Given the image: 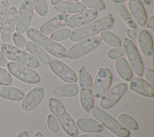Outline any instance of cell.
<instances>
[{
  "label": "cell",
  "instance_id": "39",
  "mask_svg": "<svg viewBox=\"0 0 154 137\" xmlns=\"http://www.w3.org/2000/svg\"><path fill=\"white\" fill-rule=\"evenodd\" d=\"M128 36L135 43L137 41V32L134 29H128L126 31Z\"/></svg>",
  "mask_w": 154,
  "mask_h": 137
},
{
  "label": "cell",
  "instance_id": "21",
  "mask_svg": "<svg viewBox=\"0 0 154 137\" xmlns=\"http://www.w3.org/2000/svg\"><path fill=\"white\" fill-rule=\"evenodd\" d=\"M78 128L84 132L99 133L103 130V126L97 120L90 118H81L76 121Z\"/></svg>",
  "mask_w": 154,
  "mask_h": 137
},
{
  "label": "cell",
  "instance_id": "23",
  "mask_svg": "<svg viewBox=\"0 0 154 137\" xmlns=\"http://www.w3.org/2000/svg\"><path fill=\"white\" fill-rule=\"evenodd\" d=\"M54 9L62 13H75L82 11L86 9V7L79 2L63 1L55 5Z\"/></svg>",
  "mask_w": 154,
  "mask_h": 137
},
{
  "label": "cell",
  "instance_id": "37",
  "mask_svg": "<svg viewBox=\"0 0 154 137\" xmlns=\"http://www.w3.org/2000/svg\"><path fill=\"white\" fill-rule=\"evenodd\" d=\"M125 53V51L123 47H118L110 49L108 52V57L112 60L120 58Z\"/></svg>",
  "mask_w": 154,
  "mask_h": 137
},
{
  "label": "cell",
  "instance_id": "4",
  "mask_svg": "<svg viewBox=\"0 0 154 137\" xmlns=\"http://www.w3.org/2000/svg\"><path fill=\"white\" fill-rule=\"evenodd\" d=\"M79 84L80 90V103L85 111H90L94 105L93 80L84 67L79 70Z\"/></svg>",
  "mask_w": 154,
  "mask_h": 137
},
{
  "label": "cell",
  "instance_id": "13",
  "mask_svg": "<svg viewBox=\"0 0 154 137\" xmlns=\"http://www.w3.org/2000/svg\"><path fill=\"white\" fill-rule=\"evenodd\" d=\"M51 70L62 81L67 83H74L77 81V76L74 71L63 62L53 59L49 63Z\"/></svg>",
  "mask_w": 154,
  "mask_h": 137
},
{
  "label": "cell",
  "instance_id": "30",
  "mask_svg": "<svg viewBox=\"0 0 154 137\" xmlns=\"http://www.w3.org/2000/svg\"><path fill=\"white\" fill-rule=\"evenodd\" d=\"M32 5L38 16L45 17L47 15L48 8L45 0H32Z\"/></svg>",
  "mask_w": 154,
  "mask_h": 137
},
{
  "label": "cell",
  "instance_id": "15",
  "mask_svg": "<svg viewBox=\"0 0 154 137\" xmlns=\"http://www.w3.org/2000/svg\"><path fill=\"white\" fill-rule=\"evenodd\" d=\"M97 12L94 10H85L75 14L68 18L67 25L70 28H79L93 21L97 16Z\"/></svg>",
  "mask_w": 154,
  "mask_h": 137
},
{
  "label": "cell",
  "instance_id": "22",
  "mask_svg": "<svg viewBox=\"0 0 154 137\" xmlns=\"http://www.w3.org/2000/svg\"><path fill=\"white\" fill-rule=\"evenodd\" d=\"M25 96V92L16 87L10 86H0V97L7 100L20 102Z\"/></svg>",
  "mask_w": 154,
  "mask_h": 137
},
{
  "label": "cell",
  "instance_id": "33",
  "mask_svg": "<svg viewBox=\"0 0 154 137\" xmlns=\"http://www.w3.org/2000/svg\"><path fill=\"white\" fill-rule=\"evenodd\" d=\"M12 39L13 43L16 45V46L23 51H26L27 50V43L24 38V37L19 32H14L13 34Z\"/></svg>",
  "mask_w": 154,
  "mask_h": 137
},
{
  "label": "cell",
  "instance_id": "25",
  "mask_svg": "<svg viewBox=\"0 0 154 137\" xmlns=\"http://www.w3.org/2000/svg\"><path fill=\"white\" fill-rule=\"evenodd\" d=\"M115 68L120 78L126 81H130L133 73L130 65L125 58H119L116 61Z\"/></svg>",
  "mask_w": 154,
  "mask_h": 137
},
{
  "label": "cell",
  "instance_id": "38",
  "mask_svg": "<svg viewBox=\"0 0 154 137\" xmlns=\"http://www.w3.org/2000/svg\"><path fill=\"white\" fill-rule=\"evenodd\" d=\"M144 76L146 79L149 81L152 85L154 84V71L153 69L150 68H147L144 70Z\"/></svg>",
  "mask_w": 154,
  "mask_h": 137
},
{
  "label": "cell",
  "instance_id": "40",
  "mask_svg": "<svg viewBox=\"0 0 154 137\" xmlns=\"http://www.w3.org/2000/svg\"><path fill=\"white\" fill-rule=\"evenodd\" d=\"M8 64V61L2 53L1 50L0 49V67H6Z\"/></svg>",
  "mask_w": 154,
  "mask_h": 137
},
{
  "label": "cell",
  "instance_id": "34",
  "mask_svg": "<svg viewBox=\"0 0 154 137\" xmlns=\"http://www.w3.org/2000/svg\"><path fill=\"white\" fill-rule=\"evenodd\" d=\"M12 83L13 78L11 74L0 67V85L10 86Z\"/></svg>",
  "mask_w": 154,
  "mask_h": 137
},
{
  "label": "cell",
  "instance_id": "47",
  "mask_svg": "<svg viewBox=\"0 0 154 137\" xmlns=\"http://www.w3.org/2000/svg\"><path fill=\"white\" fill-rule=\"evenodd\" d=\"M69 1L72 2H78L79 0H69Z\"/></svg>",
  "mask_w": 154,
  "mask_h": 137
},
{
  "label": "cell",
  "instance_id": "3",
  "mask_svg": "<svg viewBox=\"0 0 154 137\" xmlns=\"http://www.w3.org/2000/svg\"><path fill=\"white\" fill-rule=\"evenodd\" d=\"M25 32L29 39L38 44L52 55L59 58L67 57V50L64 46L43 34L37 29L29 27Z\"/></svg>",
  "mask_w": 154,
  "mask_h": 137
},
{
  "label": "cell",
  "instance_id": "36",
  "mask_svg": "<svg viewBox=\"0 0 154 137\" xmlns=\"http://www.w3.org/2000/svg\"><path fill=\"white\" fill-rule=\"evenodd\" d=\"M47 125L52 132L56 133L59 130V124L56 118L52 114H49L47 117Z\"/></svg>",
  "mask_w": 154,
  "mask_h": 137
},
{
  "label": "cell",
  "instance_id": "44",
  "mask_svg": "<svg viewBox=\"0 0 154 137\" xmlns=\"http://www.w3.org/2000/svg\"><path fill=\"white\" fill-rule=\"evenodd\" d=\"M34 137H45V135L40 132H37L35 135H34Z\"/></svg>",
  "mask_w": 154,
  "mask_h": 137
},
{
  "label": "cell",
  "instance_id": "27",
  "mask_svg": "<svg viewBox=\"0 0 154 137\" xmlns=\"http://www.w3.org/2000/svg\"><path fill=\"white\" fill-rule=\"evenodd\" d=\"M79 92V87L76 84H65L57 88L54 90V93L56 95L66 97L75 96L78 94Z\"/></svg>",
  "mask_w": 154,
  "mask_h": 137
},
{
  "label": "cell",
  "instance_id": "41",
  "mask_svg": "<svg viewBox=\"0 0 154 137\" xmlns=\"http://www.w3.org/2000/svg\"><path fill=\"white\" fill-rule=\"evenodd\" d=\"M146 25L148 28H150V29L154 28V14H152L150 17L147 22H146Z\"/></svg>",
  "mask_w": 154,
  "mask_h": 137
},
{
  "label": "cell",
  "instance_id": "8",
  "mask_svg": "<svg viewBox=\"0 0 154 137\" xmlns=\"http://www.w3.org/2000/svg\"><path fill=\"white\" fill-rule=\"evenodd\" d=\"M98 36L88 37L72 46L67 52V57L70 59H78L96 49L100 43Z\"/></svg>",
  "mask_w": 154,
  "mask_h": 137
},
{
  "label": "cell",
  "instance_id": "43",
  "mask_svg": "<svg viewBox=\"0 0 154 137\" xmlns=\"http://www.w3.org/2000/svg\"><path fill=\"white\" fill-rule=\"evenodd\" d=\"M16 137H29V135L26 131H22L18 133Z\"/></svg>",
  "mask_w": 154,
  "mask_h": 137
},
{
  "label": "cell",
  "instance_id": "20",
  "mask_svg": "<svg viewBox=\"0 0 154 137\" xmlns=\"http://www.w3.org/2000/svg\"><path fill=\"white\" fill-rule=\"evenodd\" d=\"M138 43L141 51L144 55L149 57L153 53V40L149 31L142 29L138 33L137 37Z\"/></svg>",
  "mask_w": 154,
  "mask_h": 137
},
{
  "label": "cell",
  "instance_id": "10",
  "mask_svg": "<svg viewBox=\"0 0 154 137\" xmlns=\"http://www.w3.org/2000/svg\"><path fill=\"white\" fill-rule=\"evenodd\" d=\"M123 46L124 51L134 73L140 77L143 76L144 65L135 44L131 40L125 38L123 40Z\"/></svg>",
  "mask_w": 154,
  "mask_h": 137
},
{
  "label": "cell",
  "instance_id": "16",
  "mask_svg": "<svg viewBox=\"0 0 154 137\" xmlns=\"http://www.w3.org/2000/svg\"><path fill=\"white\" fill-rule=\"evenodd\" d=\"M17 10L14 7H10L7 11L1 32V38L4 42H8L11 39L16 25Z\"/></svg>",
  "mask_w": 154,
  "mask_h": 137
},
{
  "label": "cell",
  "instance_id": "26",
  "mask_svg": "<svg viewBox=\"0 0 154 137\" xmlns=\"http://www.w3.org/2000/svg\"><path fill=\"white\" fill-rule=\"evenodd\" d=\"M114 8L119 16L129 28L134 29H136L137 28L136 23L134 20L128 10L123 4L120 3H116L114 4Z\"/></svg>",
  "mask_w": 154,
  "mask_h": 137
},
{
  "label": "cell",
  "instance_id": "32",
  "mask_svg": "<svg viewBox=\"0 0 154 137\" xmlns=\"http://www.w3.org/2000/svg\"><path fill=\"white\" fill-rule=\"evenodd\" d=\"M81 1L85 7L96 11L104 10L106 7L102 0H81Z\"/></svg>",
  "mask_w": 154,
  "mask_h": 137
},
{
  "label": "cell",
  "instance_id": "29",
  "mask_svg": "<svg viewBox=\"0 0 154 137\" xmlns=\"http://www.w3.org/2000/svg\"><path fill=\"white\" fill-rule=\"evenodd\" d=\"M118 120L121 124H123L130 130H136L138 129V124L137 122L129 115L124 113L122 114L119 116Z\"/></svg>",
  "mask_w": 154,
  "mask_h": 137
},
{
  "label": "cell",
  "instance_id": "2",
  "mask_svg": "<svg viewBox=\"0 0 154 137\" xmlns=\"http://www.w3.org/2000/svg\"><path fill=\"white\" fill-rule=\"evenodd\" d=\"M49 108L66 134L71 137L78 136L79 132L76 123L69 115L63 103L59 99L51 98L49 101Z\"/></svg>",
  "mask_w": 154,
  "mask_h": 137
},
{
  "label": "cell",
  "instance_id": "24",
  "mask_svg": "<svg viewBox=\"0 0 154 137\" xmlns=\"http://www.w3.org/2000/svg\"><path fill=\"white\" fill-rule=\"evenodd\" d=\"M27 50L36 59L42 63L48 65L51 62V58L45 50L37 43L29 41L27 43Z\"/></svg>",
  "mask_w": 154,
  "mask_h": 137
},
{
  "label": "cell",
  "instance_id": "28",
  "mask_svg": "<svg viewBox=\"0 0 154 137\" xmlns=\"http://www.w3.org/2000/svg\"><path fill=\"white\" fill-rule=\"evenodd\" d=\"M100 37L105 43L111 46L118 47L122 46L120 39L112 32L108 31H103L100 34Z\"/></svg>",
  "mask_w": 154,
  "mask_h": 137
},
{
  "label": "cell",
  "instance_id": "11",
  "mask_svg": "<svg viewBox=\"0 0 154 137\" xmlns=\"http://www.w3.org/2000/svg\"><path fill=\"white\" fill-rule=\"evenodd\" d=\"M33 15V5L31 0H23L19 7L15 29L17 32L23 33L29 28Z\"/></svg>",
  "mask_w": 154,
  "mask_h": 137
},
{
  "label": "cell",
  "instance_id": "18",
  "mask_svg": "<svg viewBox=\"0 0 154 137\" xmlns=\"http://www.w3.org/2000/svg\"><path fill=\"white\" fill-rule=\"evenodd\" d=\"M131 90L135 93L144 97H154V87L149 82L140 78H134L130 80Z\"/></svg>",
  "mask_w": 154,
  "mask_h": 137
},
{
  "label": "cell",
  "instance_id": "1",
  "mask_svg": "<svg viewBox=\"0 0 154 137\" xmlns=\"http://www.w3.org/2000/svg\"><path fill=\"white\" fill-rule=\"evenodd\" d=\"M114 23L112 16L108 14L97 20L73 29L69 36L73 41H78L110 29Z\"/></svg>",
  "mask_w": 154,
  "mask_h": 137
},
{
  "label": "cell",
  "instance_id": "6",
  "mask_svg": "<svg viewBox=\"0 0 154 137\" xmlns=\"http://www.w3.org/2000/svg\"><path fill=\"white\" fill-rule=\"evenodd\" d=\"M1 51L5 58L16 62L24 64L31 68H37L39 61L32 55L9 44L3 43Z\"/></svg>",
  "mask_w": 154,
  "mask_h": 137
},
{
  "label": "cell",
  "instance_id": "35",
  "mask_svg": "<svg viewBox=\"0 0 154 137\" xmlns=\"http://www.w3.org/2000/svg\"><path fill=\"white\" fill-rule=\"evenodd\" d=\"M8 7L9 2L8 0H1L0 1V34L4 21L8 10Z\"/></svg>",
  "mask_w": 154,
  "mask_h": 137
},
{
  "label": "cell",
  "instance_id": "12",
  "mask_svg": "<svg viewBox=\"0 0 154 137\" xmlns=\"http://www.w3.org/2000/svg\"><path fill=\"white\" fill-rule=\"evenodd\" d=\"M127 87V84L123 82L114 86L102 97L100 102L101 109H109L113 107L125 94Z\"/></svg>",
  "mask_w": 154,
  "mask_h": 137
},
{
  "label": "cell",
  "instance_id": "48",
  "mask_svg": "<svg viewBox=\"0 0 154 137\" xmlns=\"http://www.w3.org/2000/svg\"><path fill=\"white\" fill-rule=\"evenodd\" d=\"M1 1V0H0V1Z\"/></svg>",
  "mask_w": 154,
  "mask_h": 137
},
{
  "label": "cell",
  "instance_id": "7",
  "mask_svg": "<svg viewBox=\"0 0 154 137\" xmlns=\"http://www.w3.org/2000/svg\"><path fill=\"white\" fill-rule=\"evenodd\" d=\"M7 67L10 74L25 83L36 84L40 81L39 74L34 69L24 64L10 62Z\"/></svg>",
  "mask_w": 154,
  "mask_h": 137
},
{
  "label": "cell",
  "instance_id": "5",
  "mask_svg": "<svg viewBox=\"0 0 154 137\" xmlns=\"http://www.w3.org/2000/svg\"><path fill=\"white\" fill-rule=\"evenodd\" d=\"M91 109L93 117L115 135L118 137L129 136V130L102 109L93 106Z\"/></svg>",
  "mask_w": 154,
  "mask_h": 137
},
{
  "label": "cell",
  "instance_id": "42",
  "mask_svg": "<svg viewBox=\"0 0 154 137\" xmlns=\"http://www.w3.org/2000/svg\"><path fill=\"white\" fill-rule=\"evenodd\" d=\"M75 137H100V136L96 133H88V134H84L80 136H76Z\"/></svg>",
  "mask_w": 154,
  "mask_h": 137
},
{
  "label": "cell",
  "instance_id": "46",
  "mask_svg": "<svg viewBox=\"0 0 154 137\" xmlns=\"http://www.w3.org/2000/svg\"><path fill=\"white\" fill-rule=\"evenodd\" d=\"M127 0H111V2H114V3H121V2H123L125 1H126Z\"/></svg>",
  "mask_w": 154,
  "mask_h": 137
},
{
  "label": "cell",
  "instance_id": "19",
  "mask_svg": "<svg viewBox=\"0 0 154 137\" xmlns=\"http://www.w3.org/2000/svg\"><path fill=\"white\" fill-rule=\"evenodd\" d=\"M128 7L135 22L140 26H144L147 21V16L141 1L129 0Z\"/></svg>",
  "mask_w": 154,
  "mask_h": 137
},
{
  "label": "cell",
  "instance_id": "14",
  "mask_svg": "<svg viewBox=\"0 0 154 137\" xmlns=\"http://www.w3.org/2000/svg\"><path fill=\"white\" fill-rule=\"evenodd\" d=\"M45 91L42 87H37L31 90L25 96L21 108L25 111H31L36 108L42 101Z\"/></svg>",
  "mask_w": 154,
  "mask_h": 137
},
{
  "label": "cell",
  "instance_id": "31",
  "mask_svg": "<svg viewBox=\"0 0 154 137\" xmlns=\"http://www.w3.org/2000/svg\"><path fill=\"white\" fill-rule=\"evenodd\" d=\"M70 33L71 31L69 28H61L55 32H53L50 35V38L54 41H60L67 38L70 36Z\"/></svg>",
  "mask_w": 154,
  "mask_h": 137
},
{
  "label": "cell",
  "instance_id": "17",
  "mask_svg": "<svg viewBox=\"0 0 154 137\" xmlns=\"http://www.w3.org/2000/svg\"><path fill=\"white\" fill-rule=\"evenodd\" d=\"M69 16L66 14H59L43 23L40 27V32L45 35H49L59 28L66 25Z\"/></svg>",
  "mask_w": 154,
  "mask_h": 137
},
{
  "label": "cell",
  "instance_id": "45",
  "mask_svg": "<svg viewBox=\"0 0 154 137\" xmlns=\"http://www.w3.org/2000/svg\"><path fill=\"white\" fill-rule=\"evenodd\" d=\"M63 0H51V3L52 5H56L58 3H60L61 1H62Z\"/></svg>",
  "mask_w": 154,
  "mask_h": 137
},
{
  "label": "cell",
  "instance_id": "9",
  "mask_svg": "<svg viewBox=\"0 0 154 137\" xmlns=\"http://www.w3.org/2000/svg\"><path fill=\"white\" fill-rule=\"evenodd\" d=\"M112 81V74L107 68H100L96 75L93 85V96L102 98L109 89Z\"/></svg>",
  "mask_w": 154,
  "mask_h": 137
}]
</instances>
